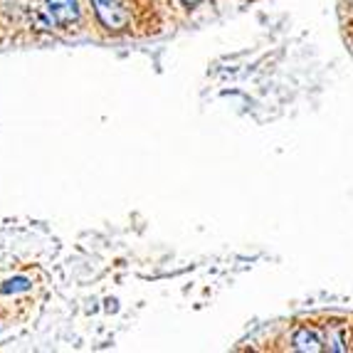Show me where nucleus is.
I'll list each match as a JSON object with an SVG mask.
<instances>
[{
	"label": "nucleus",
	"mask_w": 353,
	"mask_h": 353,
	"mask_svg": "<svg viewBox=\"0 0 353 353\" xmlns=\"http://www.w3.org/2000/svg\"><path fill=\"white\" fill-rule=\"evenodd\" d=\"M294 348H299V351H321V341H319V336L314 334V331L309 329H301L294 334Z\"/></svg>",
	"instance_id": "obj_3"
},
{
	"label": "nucleus",
	"mask_w": 353,
	"mask_h": 353,
	"mask_svg": "<svg viewBox=\"0 0 353 353\" xmlns=\"http://www.w3.org/2000/svg\"><path fill=\"white\" fill-rule=\"evenodd\" d=\"M50 12H52L54 20L62 25H70L79 18L77 0H50Z\"/></svg>",
	"instance_id": "obj_2"
},
{
	"label": "nucleus",
	"mask_w": 353,
	"mask_h": 353,
	"mask_svg": "<svg viewBox=\"0 0 353 353\" xmlns=\"http://www.w3.org/2000/svg\"><path fill=\"white\" fill-rule=\"evenodd\" d=\"M94 8L106 28H124L126 25V10L121 0H94Z\"/></svg>",
	"instance_id": "obj_1"
},
{
	"label": "nucleus",
	"mask_w": 353,
	"mask_h": 353,
	"mask_svg": "<svg viewBox=\"0 0 353 353\" xmlns=\"http://www.w3.org/2000/svg\"><path fill=\"white\" fill-rule=\"evenodd\" d=\"M3 292H6V294H15V292H28L30 289V282L25 277H15V279H10V282H6L3 284Z\"/></svg>",
	"instance_id": "obj_4"
}]
</instances>
